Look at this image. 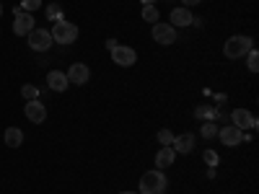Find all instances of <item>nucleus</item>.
Here are the masks:
<instances>
[{
  "instance_id": "1",
  "label": "nucleus",
  "mask_w": 259,
  "mask_h": 194,
  "mask_svg": "<svg viewBox=\"0 0 259 194\" xmlns=\"http://www.w3.org/2000/svg\"><path fill=\"white\" fill-rule=\"evenodd\" d=\"M249 50H254V41H251V36H244V34H236V36H231L226 44H223V55L228 57V60H239V57H246V52Z\"/></svg>"
},
{
  "instance_id": "2",
  "label": "nucleus",
  "mask_w": 259,
  "mask_h": 194,
  "mask_svg": "<svg viewBox=\"0 0 259 194\" xmlns=\"http://www.w3.org/2000/svg\"><path fill=\"white\" fill-rule=\"evenodd\" d=\"M166 191V176L163 171H148L140 179V194H163Z\"/></svg>"
},
{
  "instance_id": "3",
  "label": "nucleus",
  "mask_w": 259,
  "mask_h": 194,
  "mask_svg": "<svg viewBox=\"0 0 259 194\" xmlns=\"http://www.w3.org/2000/svg\"><path fill=\"white\" fill-rule=\"evenodd\" d=\"M52 41H57V44H73V41L78 39V26L70 24V21H57V24L52 26Z\"/></svg>"
},
{
  "instance_id": "4",
  "label": "nucleus",
  "mask_w": 259,
  "mask_h": 194,
  "mask_svg": "<svg viewBox=\"0 0 259 194\" xmlns=\"http://www.w3.org/2000/svg\"><path fill=\"white\" fill-rule=\"evenodd\" d=\"M29 47L34 52H47L52 47V34L47 29H34L29 31Z\"/></svg>"
},
{
  "instance_id": "5",
  "label": "nucleus",
  "mask_w": 259,
  "mask_h": 194,
  "mask_svg": "<svg viewBox=\"0 0 259 194\" xmlns=\"http://www.w3.org/2000/svg\"><path fill=\"white\" fill-rule=\"evenodd\" d=\"M13 31H16L18 36H29V31H34V16L26 13V11H16Z\"/></svg>"
},
{
  "instance_id": "6",
  "label": "nucleus",
  "mask_w": 259,
  "mask_h": 194,
  "mask_svg": "<svg viewBox=\"0 0 259 194\" xmlns=\"http://www.w3.org/2000/svg\"><path fill=\"white\" fill-rule=\"evenodd\" d=\"M218 137H221V142L223 145H228V148H233V145H239V142H244V140H249L246 135H244V129H239V127H223V129H218Z\"/></svg>"
},
{
  "instance_id": "7",
  "label": "nucleus",
  "mask_w": 259,
  "mask_h": 194,
  "mask_svg": "<svg viewBox=\"0 0 259 194\" xmlns=\"http://www.w3.org/2000/svg\"><path fill=\"white\" fill-rule=\"evenodd\" d=\"M24 114H26V119L34 122V124H41V122L47 119V109H45V104H41L39 99H36V101H26Z\"/></svg>"
},
{
  "instance_id": "8",
  "label": "nucleus",
  "mask_w": 259,
  "mask_h": 194,
  "mask_svg": "<svg viewBox=\"0 0 259 194\" xmlns=\"http://www.w3.org/2000/svg\"><path fill=\"white\" fill-rule=\"evenodd\" d=\"M153 39L158 44H174L177 41V29L171 24H153Z\"/></svg>"
},
{
  "instance_id": "9",
  "label": "nucleus",
  "mask_w": 259,
  "mask_h": 194,
  "mask_svg": "<svg viewBox=\"0 0 259 194\" xmlns=\"http://www.w3.org/2000/svg\"><path fill=\"white\" fill-rule=\"evenodd\" d=\"M65 75H68V83L83 85V83H89V78H91V70H89V65L75 62V65H70V70L65 73Z\"/></svg>"
},
{
  "instance_id": "10",
  "label": "nucleus",
  "mask_w": 259,
  "mask_h": 194,
  "mask_svg": "<svg viewBox=\"0 0 259 194\" xmlns=\"http://www.w3.org/2000/svg\"><path fill=\"white\" fill-rule=\"evenodd\" d=\"M231 119H233V127H239V129H254L256 127V117L246 109H233Z\"/></svg>"
},
{
  "instance_id": "11",
  "label": "nucleus",
  "mask_w": 259,
  "mask_h": 194,
  "mask_svg": "<svg viewBox=\"0 0 259 194\" xmlns=\"http://www.w3.org/2000/svg\"><path fill=\"white\" fill-rule=\"evenodd\" d=\"M112 60L119 65V68H130V65H135L138 52H135L133 47H117V50L112 52Z\"/></svg>"
},
{
  "instance_id": "12",
  "label": "nucleus",
  "mask_w": 259,
  "mask_h": 194,
  "mask_svg": "<svg viewBox=\"0 0 259 194\" xmlns=\"http://www.w3.org/2000/svg\"><path fill=\"white\" fill-rule=\"evenodd\" d=\"M171 148H174V153L179 156V153H192V148H194V135L192 132H184V135H179V137H174V142H171Z\"/></svg>"
},
{
  "instance_id": "13",
  "label": "nucleus",
  "mask_w": 259,
  "mask_h": 194,
  "mask_svg": "<svg viewBox=\"0 0 259 194\" xmlns=\"http://www.w3.org/2000/svg\"><path fill=\"white\" fill-rule=\"evenodd\" d=\"M174 158H177V153H174V148H171V145H161V150H158V153H156V166H158V171L168 168L171 163H174Z\"/></svg>"
},
{
  "instance_id": "14",
  "label": "nucleus",
  "mask_w": 259,
  "mask_h": 194,
  "mask_svg": "<svg viewBox=\"0 0 259 194\" xmlns=\"http://www.w3.org/2000/svg\"><path fill=\"white\" fill-rule=\"evenodd\" d=\"M47 85H50V88L52 91H57V93H62L65 88H68V75H65V73H60V70H52L50 75H47Z\"/></svg>"
},
{
  "instance_id": "15",
  "label": "nucleus",
  "mask_w": 259,
  "mask_h": 194,
  "mask_svg": "<svg viewBox=\"0 0 259 194\" xmlns=\"http://www.w3.org/2000/svg\"><path fill=\"white\" fill-rule=\"evenodd\" d=\"M192 24V13L187 8H174L171 11V26H189Z\"/></svg>"
},
{
  "instance_id": "16",
  "label": "nucleus",
  "mask_w": 259,
  "mask_h": 194,
  "mask_svg": "<svg viewBox=\"0 0 259 194\" xmlns=\"http://www.w3.org/2000/svg\"><path fill=\"white\" fill-rule=\"evenodd\" d=\"M3 137H6V145H8V148H18L21 142H24V132H21L18 127H8Z\"/></svg>"
},
{
  "instance_id": "17",
  "label": "nucleus",
  "mask_w": 259,
  "mask_h": 194,
  "mask_svg": "<svg viewBox=\"0 0 259 194\" xmlns=\"http://www.w3.org/2000/svg\"><path fill=\"white\" fill-rule=\"evenodd\" d=\"M200 135H202L205 140L218 137V124H215V122H205V124H202V129H200Z\"/></svg>"
},
{
  "instance_id": "18",
  "label": "nucleus",
  "mask_w": 259,
  "mask_h": 194,
  "mask_svg": "<svg viewBox=\"0 0 259 194\" xmlns=\"http://www.w3.org/2000/svg\"><path fill=\"white\" fill-rule=\"evenodd\" d=\"M158 16H161V13H158L156 6H145V8H143V18L148 21V24H158Z\"/></svg>"
},
{
  "instance_id": "19",
  "label": "nucleus",
  "mask_w": 259,
  "mask_h": 194,
  "mask_svg": "<svg viewBox=\"0 0 259 194\" xmlns=\"http://www.w3.org/2000/svg\"><path fill=\"white\" fill-rule=\"evenodd\" d=\"M21 96H24L26 101H36L39 99V88H36V85H31V83H26L24 88H21Z\"/></svg>"
},
{
  "instance_id": "20",
  "label": "nucleus",
  "mask_w": 259,
  "mask_h": 194,
  "mask_svg": "<svg viewBox=\"0 0 259 194\" xmlns=\"http://www.w3.org/2000/svg\"><path fill=\"white\" fill-rule=\"evenodd\" d=\"M246 65H249L251 73L259 70V52H256V50H249V52H246Z\"/></svg>"
},
{
  "instance_id": "21",
  "label": "nucleus",
  "mask_w": 259,
  "mask_h": 194,
  "mask_svg": "<svg viewBox=\"0 0 259 194\" xmlns=\"http://www.w3.org/2000/svg\"><path fill=\"white\" fill-rule=\"evenodd\" d=\"M47 18L55 21V24H57V21H62V8H60L57 3H50V6H47Z\"/></svg>"
},
{
  "instance_id": "22",
  "label": "nucleus",
  "mask_w": 259,
  "mask_h": 194,
  "mask_svg": "<svg viewBox=\"0 0 259 194\" xmlns=\"http://www.w3.org/2000/svg\"><path fill=\"white\" fill-rule=\"evenodd\" d=\"M202 161L210 166V168H215V166H218V153H215V150H205V153H202Z\"/></svg>"
},
{
  "instance_id": "23",
  "label": "nucleus",
  "mask_w": 259,
  "mask_h": 194,
  "mask_svg": "<svg viewBox=\"0 0 259 194\" xmlns=\"http://www.w3.org/2000/svg\"><path fill=\"white\" fill-rule=\"evenodd\" d=\"M39 6H41V0H21V8L18 11L31 13V11H39Z\"/></svg>"
},
{
  "instance_id": "24",
  "label": "nucleus",
  "mask_w": 259,
  "mask_h": 194,
  "mask_svg": "<svg viewBox=\"0 0 259 194\" xmlns=\"http://www.w3.org/2000/svg\"><path fill=\"white\" fill-rule=\"evenodd\" d=\"M174 132H171V129H161V132H158V142L161 145H171V142H174Z\"/></svg>"
},
{
  "instance_id": "25",
  "label": "nucleus",
  "mask_w": 259,
  "mask_h": 194,
  "mask_svg": "<svg viewBox=\"0 0 259 194\" xmlns=\"http://www.w3.org/2000/svg\"><path fill=\"white\" fill-rule=\"evenodd\" d=\"M210 112H212L210 106H197V109H194V117H200V119L207 117V122H210Z\"/></svg>"
},
{
  "instance_id": "26",
  "label": "nucleus",
  "mask_w": 259,
  "mask_h": 194,
  "mask_svg": "<svg viewBox=\"0 0 259 194\" xmlns=\"http://www.w3.org/2000/svg\"><path fill=\"white\" fill-rule=\"evenodd\" d=\"M119 44H117V39H106V50H109V52H114Z\"/></svg>"
},
{
  "instance_id": "27",
  "label": "nucleus",
  "mask_w": 259,
  "mask_h": 194,
  "mask_svg": "<svg viewBox=\"0 0 259 194\" xmlns=\"http://www.w3.org/2000/svg\"><path fill=\"white\" fill-rule=\"evenodd\" d=\"M189 26H194V29H202V18H194V16H192V24H189Z\"/></svg>"
},
{
  "instance_id": "28",
  "label": "nucleus",
  "mask_w": 259,
  "mask_h": 194,
  "mask_svg": "<svg viewBox=\"0 0 259 194\" xmlns=\"http://www.w3.org/2000/svg\"><path fill=\"white\" fill-rule=\"evenodd\" d=\"M226 101H228V96H226V93H218V96H215V104H218V106H221V104H226Z\"/></svg>"
},
{
  "instance_id": "29",
  "label": "nucleus",
  "mask_w": 259,
  "mask_h": 194,
  "mask_svg": "<svg viewBox=\"0 0 259 194\" xmlns=\"http://www.w3.org/2000/svg\"><path fill=\"white\" fill-rule=\"evenodd\" d=\"M182 3H184V6H197L200 0H182Z\"/></svg>"
},
{
  "instance_id": "30",
  "label": "nucleus",
  "mask_w": 259,
  "mask_h": 194,
  "mask_svg": "<svg viewBox=\"0 0 259 194\" xmlns=\"http://www.w3.org/2000/svg\"><path fill=\"white\" fill-rule=\"evenodd\" d=\"M140 3H143V6H153V3H156V0H140Z\"/></svg>"
},
{
  "instance_id": "31",
  "label": "nucleus",
  "mask_w": 259,
  "mask_h": 194,
  "mask_svg": "<svg viewBox=\"0 0 259 194\" xmlns=\"http://www.w3.org/2000/svg\"><path fill=\"white\" fill-rule=\"evenodd\" d=\"M119 194H135V191H119Z\"/></svg>"
},
{
  "instance_id": "32",
  "label": "nucleus",
  "mask_w": 259,
  "mask_h": 194,
  "mask_svg": "<svg viewBox=\"0 0 259 194\" xmlns=\"http://www.w3.org/2000/svg\"><path fill=\"white\" fill-rule=\"evenodd\" d=\"M0 16H3V6H0Z\"/></svg>"
}]
</instances>
